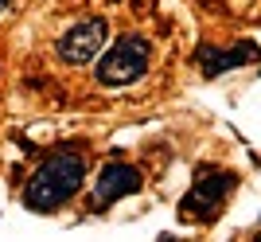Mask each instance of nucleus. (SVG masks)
<instances>
[{"label": "nucleus", "instance_id": "obj_2", "mask_svg": "<svg viewBox=\"0 0 261 242\" xmlns=\"http://www.w3.org/2000/svg\"><path fill=\"white\" fill-rule=\"evenodd\" d=\"M98 82L101 86H129V82H137V78L148 70V63H152V43L144 39V35L129 32V35H117L113 39V47H101L98 51Z\"/></svg>", "mask_w": 261, "mask_h": 242}, {"label": "nucleus", "instance_id": "obj_3", "mask_svg": "<svg viewBox=\"0 0 261 242\" xmlns=\"http://www.w3.org/2000/svg\"><path fill=\"white\" fill-rule=\"evenodd\" d=\"M106 39H109L106 20L90 16V20H78L74 28H66V32L59 35L55 51H59V59H63L66 66H86V63L98 59V51L106 47Z\"/></svg>", "mask_w": 261, "mask_h": 242}, {"label": "nucleus", "instance_id": "obj_1", "mask_svg": "<svg viewBox=\"0 0 261 242\" xmlns=\"http://www.w3.org/2000/svg\"><path fill=\"white\" fill-rule=\"evenodd\" d=\"M82 176H86V160L78 153H55L28 180L23 203L32 211H51L59 203H66V199H74V191L82 187Z\"/></svg>", "mask_w": 261, "mask_h": 242}, {"label": "nucleus", "instance_id": "obj_4", "mask_svg": "<svg viewBox=\"0 0 261 242\" xmlns=\"http://www.w3.org/2000/svg\"><path fill=\"white\" fill-rule=\"evenodd\" d=\"M230 187H234V176L230 172H203V176L195 180V187L184 196V215L187 219H199V215H207V211H215L222 199L230 196Z\"/></svg>", "mask_w": 261, "mask_h": 242}, {"label": "nucleus", "instance_id": "obj_6", "mask_svg": "<svg viewBox=\"0 0 261 242\" xmlns=\"http://www.w3.org/2000/svg\"><path fill=\"white\" fill-rule=\"evenodd\" d=\"M242 63H253V43L234 47L230 55H218L215 47H203V70L207 75H222L226 66H242Z\"/></svg>", "mask_w": 261, "mask_h": 242}, {"label": "nucleus", "instance_id": "obj_7", "mask_svg": "<svg viewBox=\"0 0 261 242\" xmlns=\"http://www.w3.org/2000/svg\"><path fill=\"white\" fill-rule=\"evenodd\" d=\"M8 4H12V0H0V12H4V8H8Z\"/></svg>", "mask_w": 261, "mask_h": 242}, {"label": "nucleus", "instance_id": "obj_5", "mask_svg": "<svg viewBox=\"0 0 261 242\" xmlns=\"http://www.w3.org/2000/svg\"><path fill=\"white\" fill-rule=\"evenodd\" d=\"M133 191H141V172L133 164H106L94 180V196L98 203H109V199H125Z\"/></svg>", "mask_w": 261, "mask_h": 242}]
</instances>
